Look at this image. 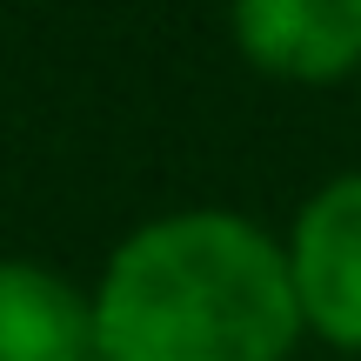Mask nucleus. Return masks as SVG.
<instances>
[{
	"mask_svg": "<svg viewBox=\"0 0 361 361\" xmlns=\"http://www.w3.org/2000/svg\"><path fill=\"white\" fill-rule=\"evenodd\" d=\"M355 101H361V74H355Z\"/></svg>",
	"mask_w": 361,
	"mask_h": 361,
	"instance_id": "obj_5",
	"label": "nucleus"
},
{
	"mask_svg": "<svg viewBox=\"0 0 361 361\" xmlns=\"http://www.w3.org/2000/svg\"><path fill=\"white\" fill-rule=\"evenodd\" d=\"M0 361H101L94 295L47 261L0 255Z\"/></svg>",
	"mask_w": 361,
	"mask_h": 361,
	"instance_id": "obj_4",
	"label": "nucleus"
},
{
	"mask_svg": "<svg viewBox=\"0 0 361 361\" xmlns=\"http://www.w3.org/2000/svg\"><path fill=\"white\" fill-rule=\"evenodd\" d=\"M87 295L101 361H288L301 341L281 234L241 207L147 214Z\"/></svg>",
	"mask_w": 361,
	"mask_h": 361,
	"instance_id": "obj_1",
	"label": "nucleus"
},
{
	"mask_svg": "<svg viewBox=\"0 0 361 361\" xmlns=\"http://www.w3.org/2000/svg\"><path fill=\"white\" fill-rule=\"evenodd\" d=\"M301 335L361 355V168L328 174L281 234Z\"/></svg>",
	"mask_w": 361,
	"mask_h": 361,
	"instance_id": "obj_2",
	"label": "nucleus"
},
{
	"mask_svg": "<svg viewBox=\"0 0 361 361\" xmlns=\"http://www.w3.org/2000/svg\"><path fill=\"white\" fill-rule=\"evenodd\" d=\"M228 34L261 74L301 87L361 74V0H247L228 13Z\"/></svg>",
	"mask_w": 361,
	"mask_h": 361,
	"instance_id": "obj_3",
	"label": "nucleus"
}]
</instances>
